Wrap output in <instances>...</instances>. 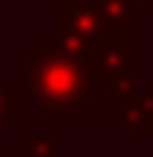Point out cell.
<instances>
[{
  "instance_id": "1",
  "label": "cell",
  "mask_w": 153,
  "mask_h": 157,
  "mask_svg": "<svg viewBox=\"0 0 153 157\" xmlns=\"http://www.w3.org/2000/svg\"><path fill=\"white\" fill-rule=\"evenodd\" d=\"M88 70L69 59L51 37H40L33 48L26 73H22V91L40 113H58V117H91L88 102Z\"/></svg>"
},
{
  "instance_id": "2",
  "label": "cell",
  "mask_w": 153,
  "mask_h": 157,
  "mask_svg": "<svg viewBox=\"0 0 153 157\" xmlns=\"http://www.w3.org/2000/svg\"><path fill=\"white\" fill-rule=\"evenodd\" d=\"M22 110H26V91L15 88L11 80L0 73V132L15 121H22Z\"/></svg>"
},
{
  "instance_id": "3",
  "label": "cell",
  "mask_w": 153,
  "mask_h": 157,
  "mask_svg": "<svg viewBox=\"0 0 153 157\" xmlns=\"http://www.w3.org/2000/svg\"><path fill=\"white\" fill-rule=\"evenodd\" d=\"M22 157H58V150L47 135H26L22 139Z\"/></svg>"
},
{
  "instance_id": "4",
  "label": "cell",
  "mask_w": 153,
  "mask_h": 157,
  "mask_svg": "<svg viewBox=\"0 0 153 157\" xmlns=\"http://www.w3.org/2000/svg\"><path fill=\"white\" fill-rule=\"evenodd\" d=\"M0 157H7V154H4V150H0Z\"/></svg>"
}]
</instances>
